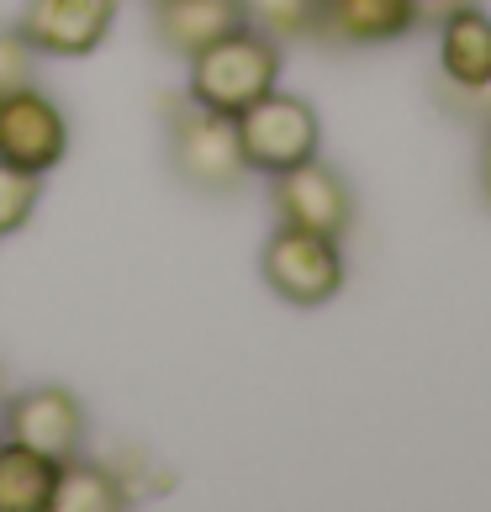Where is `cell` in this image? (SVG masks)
Returning <instances> with one entry per match:
<instances>
[{"instance_id":"cell-1","label":"cell","mask_w":491,"mask_h":512,"mask_svg":"<svg viewBox=\"0 0 491 512\" xmlns=\"http://www.w3.org/2000/svg\"><path fill=\"white\" fill-rule=\"evenodd\" d=\"M280 80V43L264 37L259 27H238L228 37H217L212 48L191 53V80L185 96L206 111L238 117L243 106H254L259 96H270Z\"/></svg>"},{"instance_id":"cell-2","label":"cell","mask_w":491,"mask_h":512,"mask_svg":"<svg viewBox=\"0 0 491 512\" xmlns=\"http://www.w3.org/2000/svg\"><path fill=\"white\" fill-rule=\"evenodd\" d=\"M264 286L291 307H328V301L344 291V249L328 233H307V227H286L270 233L264 243Z\"/></svg>"},{"instance_id":"cell-3","label":"cell","mask_w":491,"mask_h":512,"mask_svg":"<svg viewBox=\"0 0 491 512\" xmlns=\"http://www.w3.org/2000/svg\"><path fill=\"white\" fill-rule=\"evenodd\" d=\"M233 122H238V143H243V164L259 169V175H280L291 164H307L317 159V143H323L317 111L301 96H286V90L259 96Z\"/></svg>"},{"instance_id":"cell-4","label":"cell","mask_w":491,"mask_h":512,"mask_svg":"<svg viewBox=\"0 0 491 512\" xmlns=\"http://www.w3.org/2000/svg\"><path fill=\"white\" fill-rule=\"evenodd\" d=\"M169 159H175V175L185 185H196V191H233L249 175L238 122L222 117V111H206L196 101L169 117Z\"/></svg>"},{"instance_id":"cell-5","label":"cell","mask_w":491,"mask_h":512,"mask_svg":"<svg viewBox=\"0 0 491 512\" xmlns=\"http://www.w3.org/2000/svg\"><path fill=\"white\" fill-rule=\"evenodd\" d=\"M69 154V122L43 90H6L0 96V159L27 169V175H48Z\"/></svg>"},{"instance_id":"cell-6","label":"cell","mask_w":491,"mask_h":512,"mask_svg":"<svg viewBox=\"0 0 491 512\" xmlns=\"http://www.w3.org/2000/svg\"><path fill=\"white\" fill-rule=\"evenodd\" d=\"M122 0H27L16 32L32 43V53L53 59H85L106 43Z\"/></svg>"},{"instance_id":"cell-7","label":"cell","mask_w":491,"mask_h":512,"mask_svg":"<svg viewBox=\"0 0 491 512\" xmlns=\"http://www.w3.org/2000/svg\"><path fill=\"white\" fill-rule=\"evenodd\" d=\"M275 212L286 227L344 238L349 222H354V196H349V185L333 164L307 159V164H291L275 175Z\"/></svg>"},{"instance_id":"cell-8","label":"cell","mask_w":491,"mask_h":512,"mask_svg":"<svg viewBox=\"0 0 491 512\" xmlns=\"http://www.w3.org/2000/svg\"><path fill=\"white\" fill-rule=\"evenodd\" d=\"M6 439L27 444L48 460H69L85 444V407L64 386H37L6 402Z\"/></svg>"},{"instance_id":"cell-9","label":"cell","mask_w":491,"mask_h":512,"mask_svg":"<svg viewBox=\"0 0 491 512\" xmlns=\"http://www.w3.org/2000/svg\"><path fill=\"white\" fill-rule=\"evenodd\" d=\"M154 27H159V43L180 59L212 48L217 37H228L243 22V0H159L154 6Z\"/></svg>"},{"instance_id":"cell-10","label":"cell","mask_w":491,"mask_h":512,"mask_svg":"<svg viewBox=\"0 0 491 512\" xmlns=\"http://www.w3.org/2000/svg\"><path fill=\"white\" fill-rule=\"evenodd\" d=\"M418 0H317V32L333 43H391L412 32Z\"/></svg>"},{"instance_id":"cell-11","label":"cell","mask_w":491,"mask_h":512,"mask_svg":"<svg viewBox=\"0 0 491 512\" xmlns=\"http://www.w3.org/2000/svg\"><path fill=\"white\" fill-rule=\"evenodd\" d=\"M444 80L460 90H491V16L476 6H455L439 32Z\"/></svg>"},{"instance_id":"cell-12","label":"cell","mask_w":491,"mask_h":512,"mask_svg":"<svg viewBox=\"0 0 491 512\" xmlns=\"http://www.w3.org/2000/svg\"><path fill=\"white\" fill-rule=\"evenodd\" d=\"M53 481H59V460L16 439L0 444V512H48Z\"/></svg>"},{"instance_id":"cell-13","label":"cell","mask_w":491,"mask_h":512,"mask_svg":"<svg viewBox=\"0 0 491 512\" xmlns=\"http://www.w3.org/2000/svg\"><path fill=\"white\" fill-rule=\"evenodd\" d=\"M122 507H127V491L106 465L85 460V454L59 460V481H53L48 512H122Z\"/></svg>"},{"instance_id":"cell-14","label":"cell","mask_w":491,"mask_h":512,"mask_svg":"<svg viewBox=\"0 0 491 512\" xmlns=\"http://www.w3.org/2000/svg\"><path fill=\"white\" fill-rule=\"evenodd\" d=\"M243 22L259 27L264 37L286 43V37L317 32V0H243Z\"/></svg>"},{"instance_id":"cell-15","label":"cell","mask_w":491,"mask_h":512,"mask_svg":"<svg viewBox=\"0 0 491 512\" xmlns=\"http://www.w3.org/2000/svg\"><path fill=\"white\" fill-rule=\"evenodd\" d=\"M37 196H43V175H27V169L0 159V238L22 233V227L32 222Z\"/></svg>"},{"instance_id":"cell-16","label":"cell","mask_w":491,"mask_h":512,"mask_svg":"<svg viewBox=\"0 0 491 512\" xmlns=\"http://www.w3.org/2000/svg\"><path fill=\"white\" fill-rule=\"evenodd\" d=\"M32 85V43L16 27H0V96Z\"/></svg>"},{"instance_id":"cell-17","label":"cell","mask_w":491,"mask_h":512,"mask_svg":"<svg viewBox=\"0 0 491 512\" xmlns=\"http://www.w3.org/2000/svg\"><path fill=\"white\" fill-rule=\"evenodd\" d=\"M481 191L491 201V132H486V148H481Z\"/></svg>"},{"instance_id":"cell-18","label":"cell","mask_w":491,"mask_h":512,"mask_svg":"<svg viewBox=\"0 0 491 512\" xmlns=\"http://www.w3.org/2000/svg\"><path fill=\"white\" fill-rule=\"evenodd\" d=\"M154 6H159V0H154Z\"/></svg>"},{"instance_id":"cell-19","label":"cell","mask_w":491,"mask_h":512,"mask_svg":"<svg viewBox=\"0 0 491 512\" xmlns=\"http://www.w3.org/2000/svg\"><path fill=\"white\" fill-rule=\"evenodd\" d=\"M418 6H423V0H418Z\"/></svg>"}]
</instances>
